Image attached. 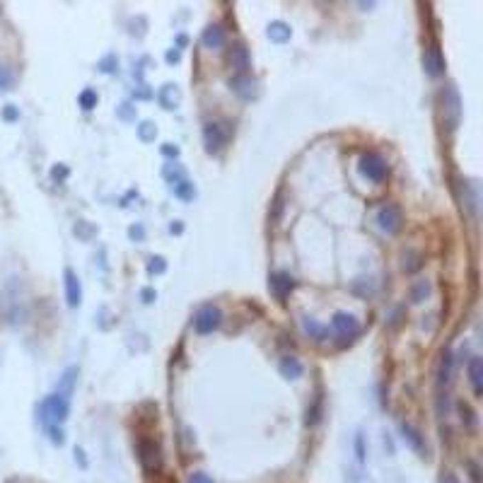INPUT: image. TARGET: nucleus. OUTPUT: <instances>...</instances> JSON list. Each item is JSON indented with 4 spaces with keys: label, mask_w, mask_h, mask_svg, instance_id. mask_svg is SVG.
Wrapping results in <instances>:
<instances>
[{
    "label": "nucleus",
    "mask_w": 483,
    "mask_h": 483,
    "mask_svg": "<svg viewBox=\"0 0 483 483\" xmlns=\"http://www.w3.org/2000/svg\"><path fill=\"white\" fill-rule=\"evenodd\" d=\"M39 414H41L39 418H41V423H44V428L46 425L65 423V418H68V414H70V396L56 391V394H51L49 399H44Z\"/></svg>",
    "instance_id": "1"
},
{
    "label": "nucleus",
    "mask_w": 483,
    "mask_h": 483,
    "mask_svg": "<svg viewBox=\"0 0 483 483\" xmlns=\"http://www.w3.org/2000/svg\"><path fill=\"white\" fill-rule=\"evenodd\" d=\"M136 452H138V462H140V466H143V471L148 473V476H153V473H160L164 459H162V449H160V444L155 442V440L140 438Z\"/></svg>",
    "instance_id": "2"
},
{
    "label": "nucleus",
    "mask_w": 483,
    "mask_h": 483,
    "mask_svg": "<svg viewBox=\"0 0 483 483\" xmlns=\"http://www.w3.org/2000/svg\"><path fill=\"white\" fill-rule=\"evenodd\" d=\"M358 167H360V174H363V177L370 179V182H375V184H382L387 177H389V164H387V160L377 153H365L363 158H360Z\"/></svg>",
    "instance_id": "3"
},
{
    "label": "nucleus",
    "mask_w": 483,
    "mask_h": 483,
    "mask_svg": "<svg viewBox=\"0 0 483 483\" xmlns=\"http://www.w3.org/2000/svg\"><path fill=\"white\" fill-rule=\"evenodd\" d=\"M220 324H222V312L213 305L201 307V310L196 312V316H193V329L201 336L213 334L215 329H220Z\"/></svg>",
    "instance_id": "4"
},
{
    "label": "nucleus",
    "mask_w": 483,
    "mask_h": 483,
    "mask_svg": "<svg viewBox=\"0 0 483 483\" xmlns=\"http://www.w3.org/2000/svg\"><path fill=\"white\" fill-rule=\"evenodd\" d=\"M423 68H425V73H428L430 78H440V75L444 73V68H447V61H444L442 49H440L438 41H430V44L425 46V51H423Z\"/></svg>",
    "instance_id": "5"
},
{
    "label": "nucleus",
    "mask_w": 483,
    "mask_h": 483,
    "mask_svg": "<svg viewBox=\"0 0 483 483\" xmlns=\"http://www.w3.org/2000/svg\"><path fill=\"white\" fill-rule=\"evenodd\" d=\"M377 222H380V227L387 235H396V232L401 230V225H404V213H401V208L394 206V203H387V206H382L380 213H377Z\"/></svg>",
    "instance_id": "6"
},
{
    "label": "nucleus",
    "mask_w": 483,
    "mask_h": 483,
    "mask_svg": "<svg viewBox=\"0 0 483 483\" xmlns=\"http://www.w3.org/2000/svg\"><path fill=\"white\" fill-rule=\"evenodd\" d=\"M227 143V131L222 129L220 124H215V121H208L206 126H203V145H206V153L215 155L220 153L222 148H225Z\"/></svg>",
    "instance_id": "7"
},
{
    "label": "nucleus",
    "mask_w": 483,
    "mask_h": 483,
    "mask_svg": "<svg viewBox=\"0 0 483 483\" xmlns=\"http://www.w3.org/2000/svg\"><path fill=\"white\" fill-rule=\"evenodd\" d=\"M268 290L273 292L278 302H286V297L295 290V278L286 271H278V273H271L268 276Z\"/></svg>",
    "instance_id": "8"
},
{
    "label": "nucleus",
    "mask_w": 483,
    "mask_h": 483,
    "mask_svg": "<svg viewBox=\"0 0 483 483\" xmlns=\"http://www.w3.org/2000/svg\"><path fill=\"white\" fill-rule=\"evenodd\" d=\"M331 326H334V331L341 339H355L360 334L358 319L353 314H348V312H336L334 319H331Z\"/></svg>",
    "instance_id": "9"
},
{
    "label": "nucleus",
    "mask_w": 483,
    "mask_h": 483,
    "mask_svg": "<svg viewBox=\"0 0 483 483\" xmlns=\"http://www.w3.org/2000/svg\"><path fill=\"white\" fill-rule=\"evenodd\" d=\"M227 63L230 68H235L239 75H247L249 65H252V56H249V49L244 44H232L230 51H227Z\"/></svg>",
    "instance_id": "10"
},
{
    "label": "nucleus",
    "mask_w": 483,
    "mask_h": 483,
    "mask_svg": "<svg viewBox=\"0 0 483 483\" xmlns=\"http://www.w3.org/2000/svg\"><path fill=\"white\" fill-rule=\"evenodd\" d=\"M63 278H65V300H68V307H80V302H83L80 278L75 276V271H70V268H65Z\"/></svg>",
    "instance_id": "11"
},
{
    "label": "nucleus",
    "mask_w": 483,
    "mask_h": 483,
    "mask_svg": "<svg viewBox=\"0 0 483 483\" xmlns=\"http://www.w3.org/2000/svg\"><path fill=\"white\" fill-rule=\"evenodd\" d=\"M230 89L242 99H252L257 94V80L249 78V75H235L230 80Z\"/></svg>",
    "instance_id": "12"
},
{
    "label": "nucleus",
    "mask_w": 483,
    "mask_h": 483,
    "mask_svg": "<svg viewBox=\"0 0 483 483\" xmlns=\"http://www.w3.org/2000/svg\"><path fill=\"white\" fill-rule=\"evenodd\" d=\"M401 433H404V440L411 444V449L414 452H418L420 457H428V447H425L423 442V435L418 433V430L414 428L411 423H401Z\"/></svg>",
    "instance_id": "13"
},
{
    "label": "nucleus",
    "mask_w": 483,
    "mask_h": 483,
    "mask_svg": "<svg viewBox=\"0 0 483 483\" xmlns=\"http://www.w3.org/2000/svg\"><path fill=\"white\" fill-rule=\"evenodd\" d=\"M466 370H469V382H471V387H473V394L481 396L483 394V363H481V358L473 355V358L469 360Z\"/></svg>",
    "instance_id": "14"
},
{
    "label": "nucleus",
    "mask_w": 483,
    "mask_h": 483,
    "mask_svg": "<svg viewBox=\"0 0 483 483\" xmlns=\"http://www.w3.org/2000/svg\"><path fill=\"white\" fill-rule=\"evenodd\" d=\"M201 41L206 49H220V46H225V30L220 25H208L203 30Z\"/></svg>",
    "instance_id": "15"
},
{
    "label": "nucleus",
    "mask_w": 483,
    "mask_h": 483,
    "mask_svg": "<svg viewBox=\"0 0 483 483\" xmlns=\"http://www.w3.org/2000/svg\"><path fill=\"white\" fill-rule=\"evenodd\" d=\"M452 367H454V355L449 350H442L438 365V387H447L452 380Z\"/></svg>",
    "instance_id": "16"
},
{
    "label": "nucleus",
    "mask_w": 483,
    "mask_h": 483,
    "mask_svg": "<svg viewBox=\"0 0 483 483\" xmlns=\"http://www.w3.org/2000/svg\"><path fill=\"white\" fill-rule=\"evenodd\" d=\"M278 370H281V375L286 377V380H297V377H302V363L297 358H292V355H286V358L281 360V365H278Z\"/></svg>",
    "instance_id": "17"
},
{
    "label": "nucleus",
    "mask_w": 483,
    "mask_h": 483,
    "mask_svg": "<svg viewBox=\"0 0 483 483\" xmlns=\"http://www.w3.org/2000/svg\"><path fill=\"white\" fill-rule=\"evenodd\" d=\"M268 39L276 41V44H286V41L290 39V27L281 20L271 22V27H268Z\"/></svg>",
    "instance_id": "18"
},
{
    "label": "nucleus",
    "mask_w": 483,
    "mask_h": 483,
    "mask_svg": "<svg viewBox=\"0 0 483 483\" xmlns=\"http://www.w3.org/2000/svg\"><path fill=\"white\" fill-rule=\"evenodd\" d=\"M75 380H78V367H68V370L63 372V377H61V385H58V389H56V391L70 396V394H73Z\"/></svg>",
    "instance_id": "19"
},
{
    "label": "nucleus",
    "mask_w": 483,
    "mask_h": 483,
    "mask_svg": "<svg viewBox=\"0 0 483 483\" xmlns=\"http://www.w3.org/2000/svg\"><path fill=\"white\" fill-rule=\"evenodd\" d=\"M305 331H307V336H310V339H314V341H326V334H329V331L324 329V326L319 324V321L316 319H305Z\"/></svg>",
    "instance_id": "20"
},
{
    "label": "nucleus",
    "mask_w": 483,
    "mask_h": 483,
    "mask_svg": "<svg viewBox=\"0 0 483 483\" xmlns=\"http://www.w3.org/2000/svg\"><path fill=\"white\" fill-rule=\"evenodd\" d=\"M174 193H177L179 198H184V201H191V198L196 196V189H193L191 182L182 179V182H174Z\"/></svg>",
    "instance_id": "21"
},
{
    "label": "nucleus",
    "mask_w": 483,
    "mask_h": 483,
    "mask_svg": "<svg viewBox=\"0 0 483 483\" xmlns=\"http://www.w3.org/2000/svg\"><path fill=\"white\" fill-rule=\"evenodd\" d=\"M457 409H459V416H462V423L469 425V428H473V425H476V414L471 411V406H469L466 401H459Z\"/></svg>",
    "instance_id": "22"
},
{
    "label": "nucleus",
    "mask_w": 483,
    "mask_h": 483,
    "mask_svg": "<svg viewBox=\"0 0 483 483\" xmlns=\"http://www.w3.org/2000/svg\"><path fill=\"white\" fill-rule=\"evenodd\" d=\"M97 92H94V89H83V92H80V97H78V102H80V107L85 109V111H89V109H94L97 107Z\"/></svg>",
    "instance_id": "23"
},
{
    "label": "nucleus",
    "mask_w": 483,
    "mask_h": 483,
    "mask_svg": "<svg viewBox=\"0 0 483 483\" xmlns=\"http://www.w3.org/2000/svg\"><path fill=\"white\" fill-rule=\"evenodd\" d=\"M12 83H15V73H12V68H8V65H0V92L10 89Z\"/></svg>",
    "instance_id": "24"
},
{
    "label": "nucleus",
    "mask_w": 483,
    "mask_h": 483,
    "mask_svg": "<svg viewBox=\"0 0 483 483\" xmlns=\"http://www.w3.org/2000/svg\"><path fill=\"white\" fill-rule=\"evenodd\" d=\"M138 133H140V140L150 143V140H155V136H158V129H155L150 121H143V124L138 126Z\"/></svg>",
    "instance_id": "25"
},
{
    "label": "nucleus",
    "mask_w": 483,
    "mask_h": 483,
    "mask_svg": "<svg viewBox=\"0 0 483 483\" xmlns=\"http://www.w3.org/2000/svg\"><path fill=\"white\" fill-rule=\"evenodd\" d=\"M428 292H430V286H428V283H425V281L416 283L414 290H411V300H414V302H423Z\"/></svg>",
    "instance_id": "26"
},
{
    "label": "nucleus",
    "mask_w": 483,
    "mask_h": 483,
    "mask_svg": "<svg viewBox=\"0 0 483 483\" xmlns=\"http://www.w3.org/2000/svg\"><path fill=\"white\" fill-rule=\"evenodd\" d=\"M46 430H49V438H51V442H54V444H63L65 442V435H63V430H61L58 425H46Z\"/></svg>",
    "instance_id": "27"
},
{
    "label": "nucleus",
    "mask_w": 483,
    "mask_h": 483,
    "mask_svg": "<svg viewBox=\"0 0 483 483\" xmlns=\"http://www.w3.org/2000/svg\"><path fill=\"white\" fill-rule=\"evenodd\" d=\"M164 268H167V264H164L162 257H153L148 264V271L150 273H164Z\"/></svg>",
    "instance_id": "28"
},
{
    "label": "nucleus",
    "mask_w": 483,
    "mask_h": 483,
    "mask_svg": "<svg viewBox=\"0 0 483 483\" xmlns=\"http://www.w3.org/2000/svg\"><path fill=\"white\" fill-rule=\"evenodd\" d=\"M186 483H215L213 481L208 473H203V471H193V473H189V481Z\"/></svg>",
    "instance_id": "29"
},
{
    "label": "nucleus",
    "mask_w": 483,
    "mask_h": 483,
    "mask_svg": "<svg viewBox=\"0 0 483 483\" xmlns=\"http://www.w3.org/2000/svg\"><path fill=\"white\" fill-rule=\"evenodd\" d=\"M3 118H6V121H17V118H20V111H17L12 104H8V107L3 109Z\"/></svg>",
    "instance_id": "30"
},
{
    "label": "nucleus",
    "mask_w": 483,
    "mask_h": 483,
    "mask_svg": "<svg viewBox=\"0 0 483 483\" xmlns=\"http://www.w3.org/2000/svg\"><path fill=\"white\" fill-rule=\"evenodd\" d=\"M355 452H358V462H365V444H363V435L355 438Z\"/></svg>",
    "instance_id": "31"
},
{
    "label": "nucleus",
    "mask_w": 483,
    "mask_h": 483,
    "mask_svg": "<svg viewBox=\"0 0 483 483\" xmlns=\"http://www.w3.org/2000/svg\"><path fill=\"white\" fill-rule=\"evenodd\" d=\"M447 411H449V404H447V394H440V399H438V414L442 416H447Z\"/></svg>",
    "instance_id": "32"
},
{
    "label": "nucleus",
    "mask_w": 483,
    "mask_h": 483,
    "mask_svg": "<svg viewBox=\"0 0 483 483\" xmlns=\"http://www.w3.org/2000/svg\"><path fill=\"white\" fill-rule=\"evenodd\" d=\"M51 177H54V179H65V177H68V167H63V164H61V167H54V169H51Z\"/></svg>",
    "instance_id": "33"
},
{
    "label": "nucleus",
    "mask_w": 483,
    "mask_h": 483,
    "mask_svg": "<svg viewBox=\"0 0 483 483\" xmlns=\"http://www.w3.org/2000/svg\"><path fill=\"white\" fill-rule=\"evenodd\" d=\"M162 153L167 155V158H177V155H179V148H172V145H164Z\"/></svg>",
    "instance_id": "34"
},
{
    "label": "nucleus",
    "mask_w": 483,
    "mask_h": 483,
    "mask_svg": "<svg viewBox=\"0 0 483 483\" xmlns=\"http://www.w3.org/2000/svg\"><path fill=\"white\" fill-rule=\"evenodd\" d=\"M469 471H471V481L478 483V466L473 462H469Z\"/></svg>",
    "instance_id": "35"
},
{
    "label": "nucleus",
    "mask_w": 483,
    "mask_h": 483,
    "mask_svg": "<svg viewBox=\"0 0 483 483\" xmlns=\"http://www.w3.org/2000/svg\"><path fill=\"white\" fill-rule=\"evenodd\" d=\"M167 61H169V63H172V61L177 63V61H179V51H169V54H167Z\"/></svg>",
    "instance_id": "36"
},
{
    "label": "nucleus",
    "mask_w": 483,
    "mask_h": 483,
    "mask_svg": "<svg viewBox=\"0 0 483 483\" xmlns=\"http://www.w3.org/2000/svg\"><path fill=\"white\" fill-rule=\"evenodd\" d=\"M131 237H143V227H131Z\"/></svg>",
    "instance_id": "37"
},
{
    "label": "nucleus",
    "mask_w": 483,
    "mask_h": 483,
    "mask_svg": "<svg viewBox=\"0 0 483 483\" xmlns=\"http://www.w3.org/2000/svg\"><path fill=\"white\" fill-rule=\"evenodd\" d=\"M143 297H145V302H153L155 300V292L153 290H143Z\"/></svg>",
    "instance_id": "38"
},
{
    "label": "nucleus",
    "mask_w": 483,
    "mask_h": 483,
    "mask_svg": "<svg viewBox=\"0 0 483 483\" xmlns=\"http://www.w3.org/2000/svg\"><path fill=\"white\" fill-rule=\"evenodd\" d=\"M442 483H459V481H457V478H454V476H452V473H444Z\"/></svg>",
    "instance_id": "39"
}]
</instances>
